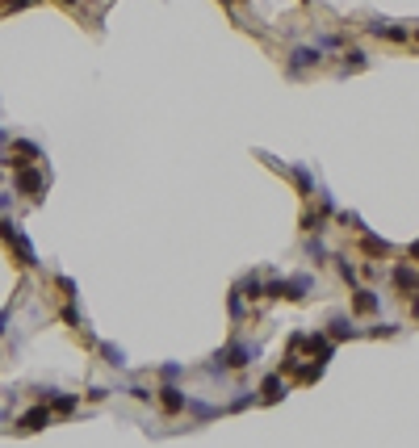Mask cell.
I'll return each mask as SVG.
<instances>
[{"instance_id":"13","label":"cell","mask_w":419,"mask_h":448,"mask_svg":"<svg viewBox=\"0 0 419 448\" xmlns=\"http://www.w3.org/2000/svg\"><path fill=\"white\" fill-rule=\"evenodd\" d=\"M101 352H105V365H114V369H126V352L114 343H101Z\"/></svg>"},{"instance_id":"17","label":"cell","mask_w":419,"mask_h":448,"mask_svg":"<svg viewBox=\"0 0 419 448\" xmlns=\"http://www.w3.org/2000/svg\"><path fill=\"white\" fill-rule=\"evenodd\" d=\"M323 218H327L323 210H306L302 214V231H323Z\"/></svg>"},{"instance_id":"3","label":"cell","mask_w":419,"mask_h":448,"mask_svg":"<svg viewBox=\"0 0 419 448\" xmlns=\"http://www.w3.org/2000/svg\"><path fill=\"white\" fill-rule=\"evenodd\" d=\"M319 46H298V51L289 55V76H298V72H306V67H314V63H319Z\"/></svg>"},{"instance_id":"4","label":"cell","mask_w":419,"mask_h":448,"mask_svg":"<svg viewBox=\"0 0 419 448\" xmlns=\"http://www.w3.org/2000/svg\"><path fill=\"white\" fill-rule=\"evenodd\" d=\"M352 310H356V314H378V310H382V297H378L374 289H356V293H352Z\"/></svg>"},{"instance_id":"22","label":"cell","mask_w":419,"mask_h":448,"mask_svg":"<svg viewBox=\"0 0 419 448\" xmlns=\"http://www.w3.org/2000/svg\"><path fill=\"white\" fill-rule=\"evenodd\" d=\"M160 377H164V381H176V377H181V365H164Z\"/></svg>"},{"instance_id":"5","label":"cell","mask_w":419,"mask_h":448,"mask_svg":"<svg viewBox=\"0 0 419 448\" xmlns=\"http://www.w3.org/2000/svg\"><path fill=\"white\" fill-rule=\"evenodd\" d=\"M185 403H189V398H185L176 385H164V390H160V407H164L168 415H181V411H185Z\"/></svg>"},{"instance_id":"11","label":"cell","mask_w":419,"mask_h":448,"mask_svg":"<svg viewBox=\"0 0 419 448\" xmlns=\"http://www.w3.org/2000/svg\"><path fill=\"white\" fill-rule=\"evenodd\" d=\"M260 390H265V403H277V398L285 394V381L273 373V377H265V385H260Z\"/></svg>"},{"instance_id":"24","label":"cell","mask_w":419,"mask_h":448,"mask_svg":"<svg viewBox=\"0 0 419 448\" xmlns=\"http://www.w3.org/2000/svg\"><path fill=\"white\" fill-rule=\"evenodd\" d=\"M411 260H415V264H419V239H415V243H411Z\"/></svg>"},{"instance_id":"2","label":"cell","mask_w":419,"mask_h":448,"mask_svg":"<svg viewBox=\"0 0 419 448\" xmlns=\"http://www.w3.org/2000/svg\"><path fill=\"white\" fill-rule=\"evenodd\" d=\"M0 231H5V239L13 243V252L21 256V264H38V260H34V252H30V243H25V235H21L13 222H0Z\"/></svg>"},{"instance_id":"10","label":"cell","mask_w":419,"mask_h":448,"mask_svg":"<svg viewBox=\"0 0 419 448\" xmlns=\"http://www.w3.org/2000/svg\"><path fill=\"white\" fill-rule=\"evenodd\" d=\"M348 335H360V331L352 327V319H344V314H336V319H331V339H348Z\"/></svg>"},{"instance_id":"6","label":"cell","mask_w":419,"mask_h":448,"mask_svg":"<svg viewBox=\"0 0 419 448\" xmlns=\"http://www.w3.org/2000/svg\"><path fill=\"white\" fill-rule=\"evenodd\" d=\"M369 34H378V38H390V42H407V30H402V25H394V21H382V17L369 25Z\"/></svg>"},{"instance_id":"23","label":"cell","mask_w":419,"mask_h":448,"mask_svg":"<svg viewBox=\"0 0 419 448\" xmlns=\"http://www.w3.org/2000/svg\"><path fill=\"white\" fill-rule=\"evenodd\" d=\"M25 5H34V0H5V13H13V9H25Z\"/></svg>"},{"instance_id":"16","label":"cell","mask_w":419,"mask_h":448,"mask_svg":"<svg viewBox=\"0 0 419 448\" xmlns=\"http://www.w3.org/2000/svg\"><path fill=\"white\" fill-rule=\"evenodd\" d=\"M360 67H369V55H365V51H348L344 55V72H360Z\"/></svg>"},{"instance_id":"14","label":"cell","mask_w":419,"mask_h":448,"mask_svg":"<svg viewBox=\"0 0 419 448\" xmlns=\"http://www.w3.org/2000/svg\"><path fill=\"white\" fill-rule=\"evenodd\" d=\"M360 247H365L369 256H386V252H390V243H386V239H374V235H365V239H360Z\"/></svg>"},{"instance_id":"20","label":"cell","mask_w":419,"mask_h":448,"mask_svg":"<svg viewBox=\"0 0 419 448\" xmlns=\"http://www.w3.org/2000/svg\"><path fill=\"white\" fill-rule=\"evenodd\" d=\"M231 319H235V323L243 319V293H239V289L231 293Z\"/></svg>"},{"instance_id":"21","label":"cell","mask_w":419,"mask_h":448,"mask_svg":"<svg viewBox=\"0 0 419 448\" xmlns=\"http://www.w3.org/2000/svg\"><path fill=\"white\" fill-rule=\"evenodd\" d=\"M247 407H252V394H247V390H243V394H239V398H235V403H231V411H247Z\"/></svg>"},{"instance_id":"7","label":"cell","mask_w":419,"mask_h":448,"mask_svg":"<svg viewBox=\"0 0 419 448\" xmlns=\"http://www.w3.org/2000/svg\"><path fill=\"white\" fill-rule=\"evenodd\" d=\"M17 189H21V193H30V197H42V172L21 168V172H17Z\"/></svg>"},{"instance_id":"25","label":"cell","mask_w":419,"mask_h":448,"mask_svg":"<svg viewBox=\"0 0 419 448\" xmlns=\"http://www.w3.org/2000/svg\"><path fill=\"white\" fill-rule=\"evenodd\" d=\"M5 206H9V197H5V193H0V210H5Z\"/></svg>"},{"instance_id":"9","label":"cell","mask_w":419,"mask_h":448,"mask_svg":"<svg viewBox=\"0 0 419 448\" xmlns=\"http://www.w3.org/2000/svg\"><path fill=\"white\" fill-rule=\"evenodd\" d=\"M394 285H398L402 293H415V285H419V273H415L411 264H398V268H394Z\"/></svg>"},{"instance_id":"15","label":"cell","mask_w":419,"mask_h":448,"mask_svg":"<svg viewBox=\"0 0 419 448\" xmlns=\"http://www.w3.org/2000/svg\"><path fill=\"white\" fill-rule=\"evenodd\" d=\"M239 293H243V297H252V302H256V297H265V285H260V277H243Z\"/></svg>"},{"instance_id":"1","label":"cell","mask_w":419,"mask_h":448,"mask_svg":"<svg viewBox=\"0 0 419 448\" xmlns=\"http://www.w3.org/2000/svg\"><path fill=\"white\" fill-rule=\"evenodd\" d=\"M223 356V365H231V369H247L252 361H256V348H247V343H231L227 352H218Z\"/></svg>"},{"instance_id":"8","label":"cell","mask_w":419,"mask_h":448,"mask_svg":"<svg viewBox=\"0 0 419 448\" xmlns=\"http://www.w3.org/2000/svg\"><path fill=\"white\" fill-rule=\"evenodd\" d=\"M46 423H50V407H38V411H30V415L17 419L21 431H38V427H46Z\"/></svg>"},{"instance_id":"18","label":"cell","mask_w":419,"mask_h":448,"mask_svg":"<svg viewBox=\"0 0 419 448\" xmlns=\"http://www.w3.org/2000/svg\"><path fill=\"white\" fill-rule=\"evenodd\" d=\"M46 407H59V411H72V407H76V394H46Z\"/></svg>"},{"instance_id":"12","label":"cell","mask_w":419,"mask_h":448,"mask_svg":"<svg viewBox=\"0 0 419 448\" xmlns=\"http://www.w3.org/2000/svg\"><path fill=\"white\" fill-rule=\"evenodd\" d=\"M306 256H310L314 264L327 260V247H323V239H314V231H310V239H306Z\"/></svg>"},{"instance_id":"26","label":"cell","mask_w":419,"mask_h":448,"mask_svg":"<svg viewBox=\"0 0 419 448\" xmlns=\"http://www.w3.org/2000/svg\"><path fill=\"white\" fill-rule=\"evenodd\" d=\"M223 5H231V0H223Z\"/></svg>"},{"instance_id":"19","label":"cell","mask_w":419,"mask_h":448,"mask_svg":"<svg viewBox=\"0 0 419 448\" xmlns=\"http://www.w3.org/2000/svg\"><path fill=\"white\" fill-rule=\"evenodd\" d=\"M336 268H340V277H344L348 285H356V268H352V264H348L344 256H336Z\"/></svg>"}]
</instances>
